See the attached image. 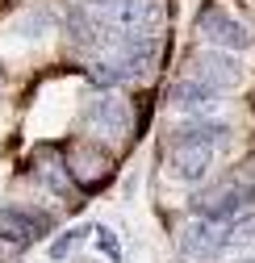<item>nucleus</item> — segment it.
Instances as JSON below:
<instances>
[{
  "label": "nucleus",
  "instance_id": "obj_1",
  "mask_svg": "<svg viewBox=\"0 0 255 263\" xmlns=\"http://www.w3.org/2000/svg\"><path fill=\"white\" fill-rule=\"evenodd\" d=\"M201 29V38L213 42V46H226V50H247L251 46V29L230 13V9H222V5H209L197 21Z\"/></svg>",
  "mask_w": 255,
  "mask_h": 263
},
{
  "label": "nucleus",
  "instance_id": "obj_2",
  "mask_svg": "<svg viewBox=\"0 0 255 263\" xmlns=\"http://www.w3.org/2000/svg\"><path fill=\"white\" fill-rule=\"evenodd\" d=\"M63 163H67V176L76 180V184H101L105 176H109V167H113V159L101 151V146H88V142H76L71 146V155H63Z\"/></svg>",
  "mask_w": 255,
  "mask_h": 263
},
{
  "label": "nucleus",
  "instance_id": "obj_3",
  "mask_svg": "<svg viewBox=\"0 0 255 263\" xmlns=\"http://www.w3.org/2000/svg\"><path fill=\"white\" fill-rule=\"evenodd\" d=\"M88 125L97 129V134H105L109 142L130 134V105H125L121 96H97V101L88 105Z\"/></svg>",
  "mask_w": 255,
  "mask_h": 263
},
{
  "label": "nucleus",
  "instance_id": "obj_4",
  "mask_svg": "<svg viewBox=\"0 0 255 263\" xmlns=\"http://www.w3.org/2000/svg\"><path fill=\"white\" fill-rule=\"evenodd\" d=\"M50 230V217L46 213H34V209H0V238L13 242V247H25L42 238Z\"/></svg>",
  "mask_w": 255,
  "mask_h": 263
},
{
  "label": "nucleus",
  "instance_id": "obj_5",
  "mask_svg": "<svg viewBox=\"0 0 255 263\" xmlns=\"http://www.w3.org/2000/svg\"><path fill=\"white\" fill-rule=\"evenodd\" d=\"M193 209L201 213V221H230L243 209V192L234 184H217V188L193 196Z\"/></svg>",
  "mask_w": 255,
  "mask_h": 263
},
{
  "label": "nucleus",
  "instance_id": "obj_6",
  "mask_svg": "<svg viewBox=\"0 0 255 263\" xmlns=\"http://www.w3.org/2000/svg\"><path fill=\"white\" fill-rule=\"evenodd\" d=\"M184 251L193 259H217L226 251V221H188L184 230Z\"/></svg>",
  "mask_w": 255,
  "mask_h": 263
},
{
  "label": "nucleus",
  "instance_id": "obj_7",
  "mask_svg": "<svg viewBox=\"0 0 255 263\" xmlns=\"http://www.w3.org/2000/svg\"><path fill=\"white\" fill-rule=\"evenodd\" d=\"M239 63L234 59H226V54H201L197 63H193V80H201L205 88H213V92H222V88H234L239 84Z\"/></svg>",
  "mask_w": 255,
  "mask_h": 263
},
{
  "label": "nucleus",
  "instance_id": "obj_8",
  "mask_svg": "<svg viewBox=\"0 0 255 263\" xmlns=\"http://www.w3.org/2000/svg\"><path fill=\"white\" fill-rule=\"evenodd\" d=\"M213 163V146L205 142H176V155H172V172L184 176V180H201Z\"/></svg>",
  "mask_w": 255,
  "mask_h": 263
},
{
  "label": "nucleus",
  "instance_id": "obj_9",
  "mask_svg": "<svg viewBox=\"0 0 255 263\" xmlns=\"http://www.w3.org/2000/svg\"><path fill=\"white\" fill-rule=\"evenodd\" d=\"M34 176H38L50 192H71L67 163H63V155H59V151H50V146H42V151L34 155Z\"/></svg>",
  "mask_w": 255,
  "mask_h": 263
},
{
  "label": "nucleus",
  "instance_id": "obj_10",
  "mask_svg": "<svg viewBox=\"0 0 255 263\" xmlns=\"http://www.w3.org/2000/svg\"><path fill=\"white\" fill-rule=\"evenodd\" d=\"M213 88H205L201 80H180L172 92H168V101L176 105V109H209L213 105Z\"/></svg>",
  "mask_w": 255,
  "mask_h": 263
},
{
  "label": "nucleus",
  "instance_id": "obj_11",
  "mask_svg": "<svg viewBox=\"0 0 255 263\" xmlns=\"http://www.w3.org/2000/svg\"><path fill=\"white\" fill-rule=\"evenodd\" d=\"M222 138H226V125H222V121H188V125H180L176 134H172V146H176V142H205V146H217Z\"/></svg>",
  "mask_w": 255,
  "mask_h": 263
},
{
  "label": "nucleus",
  "instance_id": "obj_12",
  "mask_svg": "<svg viewBox=\"0 0 255 263\" xmlns=\"http://www.w3.org/2000/svg\"><path fill=\"white\" fill-rule=\"evenodd\" d=\"M255 242V213H239L226 221V247H243Z\"/></svg>",
  "mask_w": 255,
  "mask_h": 263
},
{
  "label": "nucleus",
  "instance_id": "obj_13",
  "mask_svg": "<svg viewBox=\"0 0 255 263\" xmlns=\"http://www.w3.org/2000/svg\"><path fill=\"white\" fill-rule=\"evenodd\" d=\"M84 238H88V226H76V230H67V234H59L54 247H50V259H67Z\"/></svg>",
  "mask_w": 255,
  "mask_h": 263
},
{
  "label": "nucleus",
  "instance_id": "obj_14",
  "mask_svg": "<svg viewBox=\"0 0 255 263\" xmlns=\"http://www.w3.org/2000/svg\"><path fill=\"white\" fill-rule=\"evenodd\" d=\"M97 242H101V251H105L113 263H121V247H117V234H109L105 226H97Z\"/></svg>",
  "mask_w": 255,
  "mask_h": 263
},
{
  "label": "nucleus",
  "instance_id": "obj_15",
  "mask_svg": "<svg viewBox=\"0 0 255 263\" xmlns=\"http://www.w3.org/2000/svg\"><path fill=\"white\" fill-rule=\"evenodd\" d=\"M0 263H13V242L0 238Z\"/></svg>",
  "mask_w": 255,
  "mask_h": 263
},
{
  "label": "nucleus",
  "instance_id": "obj_16",
  "mask_svg": "<svg viewBox=\"0 0 255 263\" xmlns=\"http://www.w3.org/2000/svg\"><path fill=\"white\" fill-rule=\"evenodd\" d=\"M239 263H255V255H243V259H239Z\"/></svg>",
  "mask_w": 255,
  "mask_h": 263
},
{
  "label": "nucleus",
  "instance_id": "obj_17",
  "mask_svg": "<svg viewBox=\"0 0 255 263\" xmlns=\"http://www.w3.org/2000/svg\"><path fill=\"white\" fill-rule=\"evenodd\" d=\"M0 88H5V76H0Z\"/></svg>",
  "mask_w": 255,
  "mask_h": 263
}]
</instances>
